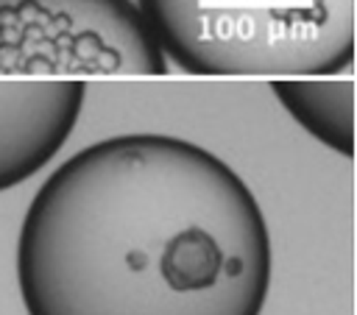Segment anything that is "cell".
I'll use <instances>...</instances> for the list:
<instances>
[{
  "mask_svg": "<svg viewBox=\"0 0 357 315\" xmlns=\"http://www.w3.org/2000/svg\"><path fill=\"white\" fill-rule=\"evenodd\" d=\"M28 315H262L268 217L245 178L173 134H117L67 156L17 234Z\"/></svg>",
  "mask_w": 357,
  "mask_h": 315,
  "instance_id": "cell-1",
  "label": "cell"
},
{
  "mask_svg": "<svg viewBox=\"0 0 357 315\" xmlns=\"http://www.w3.org/2000/svg\"><path fill=\"white\" fill-rule=\"evenodd\" d=\"M165 56L206 78L351 72L357 0H137Z\"/></svg>",
  "mask_w": 357,
  "mask_h": 315,
  "instance_id": "cell-2",
  "label": "cell"
},
{
  "mask_svg": "<svg viewBox=\"0 0 357 315\" xmlns=\"http://www.w3.org/2000/svg\"><path fill=\"white\" fill-rule=\"evenodd\" d=\"M137 0H0V78L165 75Z\"/></svg>",
  "mask_w": 357,
  "mask_h": 315,
  "instance_id": "cell-3",
  "label": "cell"
},
{
  "mask_svg": "<svg viewBox=\"0 0 357 315\" xmlns=\"http://www.w3.org/2000/svg\"><path fill=\"white\" fill-rule=\"evenodd\" d=\"M84 100L81 78L0 81V192L56 159L78 125Z\"/></svg>",
  "mask_w": 357,
  "mask_h": 315,
  "instance_id": "cell-4",
  "label": "cell"
},
{
  "mask_svg": "<svg viewBox=\"0 0 357 315\" xmlns=\"http://www.w3.org/2000/svg\"><path fill=\"white\" fill-rule=\"evenodd\" d=\"M271 92L284 114L324 148L351 156L357 145V89L349 72L273 78Z\"/></svg>",
  "mask_w": 357,
  "mask_h": 315,
  "instance_id": "cell-5",
  "label": "cell"
}]
</instances>
